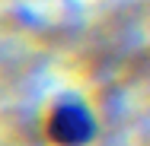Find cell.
Instances as JSON below:
<instances>
[{"mask_svg": "<svg viewBox=\"0 0 150 146\" xmlns=\"http://www.w3.org/2000/svg\"><path fill=\"white\" fill-rule=\"evenodd\" d=\"M90 133H93V124L83 115V108H58L54 117H51V137L64 146L86 143Z\"/></svg>", "mask_w": 150, "mask_h": 146, "instance_id": "cell-1", "label": "cell"}]
</instances>
